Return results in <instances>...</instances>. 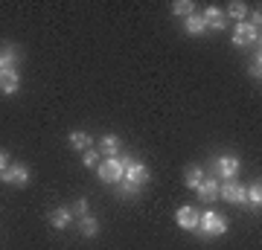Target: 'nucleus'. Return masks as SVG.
<instances>
[{"instance_id": "1", "label": "nucleus", "mask_w": 262, "mask_h": 250, "mask_svg": "<svg viewBox=\"0 0 262 250\" xmlns=\"http://www.w3.org/2000/svg\"><path fill=\"white\" fill-rule=\"evenodd\" d=\"M225 230H227V218L222 213L207 210V213L198 215V233H201L204 239H215V236H222Z\"/></svg>"}, {"instance_id": "2", "label": "nucleus", "mask_w": 262, "mask_h": 250, "mask_svg": "<svg viewBox=\"0 0 262 250\" xmlns=\"http://www.w3.org/2000/svg\"><path fill=\"white\" fill-rule=\"evenodd\" d=\"M122 166H125V175H122V180H128V184L134 186H146L149 184V166H143V163H137V160H131L128 154H122Z\"/></svg>"}, {"instance_id": "3", "label": "nucleus", "mask_w": 262, "mask_h": 250, "mask_svg": "<svg viewBox=\"0 0 262 250\" xmlns=\"http://www.w3.org/2000/svg\"><path fill=\"white\" fill-rule=\"evenodd\" d=\"M96 175L102 184H120L122 175H125V166H122L120 157H105L99 166H96Z\"/></svg>"}, {"instance_id": "4", "label": "nucleus", "mask_w": 262, "mask_h": 250, "mask_svg": "<svg viewBox=\"0 0 262 250\" xmlns=\"http://www.w3.org/2000/svg\"><path fill=\"white\" fill-rule=\"evenodd\" d=\"M239 169H242V163H239V157H233V154H222V157H215V177H222V180H233L236 175H239Z\"/></svg>"}, {"instance_id": "5", "label": "nucleus", "mask_w": 262, "mask_h": 250, "mask_svg": "<svg viewBox=\"0 0 262 250\" xmlns=\"http://www.w3.org/2000/svg\"><path fill=\"white\" fill-rule=\"evenodd\" d=\"M233 44H236V47H251V44H256V47H259V29H253L251 24H248V20H242V24H236Z\"/></svg>"}, {"instance_id": "6", "label": "nucleus", "mask_w": 262, "mask_h": 250, "mask_svg": "<svg viewBox=\"0 0 262 250\" xmlns=\"http://www.w3.org/2000/svg\"><path fill=\"white\" fill-rule=\"evenodd\" d=\"M0 180H6L9 186H27L29 184V169L27 166H9L0 172Z\"/></svg>"}, {"instance_id": "7", "label": "nucleus", "mask_w": 262, "mask_h": 250, "mask_svg": "<svg viewBox=\"0 0 262 250\" xmlns=\"http://www.w3.org/2000/svg\"><path fill=\"white\" fill-rule=\"evenodd\" d=\"M195 195H198L201 204H213L215 198H219V180H215V177H204L201 186L195 189Z\"/></svg>"}, {"instance_id": "8", "label": "nucleus", "mask_w": 262, "mask_h": 250, "mask_svg": "<svg viewBox=\"0 0 262 250\" xmlns=\"http://www.w3.org/2000/svg\"><path fill=\"white\" fill-rule=\"evenodd\" d=\"M204 18V27L215 29V32H222V29L227 27V18H225V12L219 9V6H207V12L201 15Z\"/></svg>"}, {"instance_id": "9", "label": "nucleus", "mask_w": 262, "mask_h": 250, "mask_svg": "<svg viewBox=\"0 0 262 250\" xmlns=\"http://www.w3.org/2000/svg\"><path fill=\"white\" fill-rule=\"evenodd\" d=\"M20 61V53L15 44H3L0 47V70H15V64Z\"/></svg>"}, {"instance_id": "10", "label": "nucleus", "mask_w": 262, "mask_h": 250, "mask_svg": "<svg viewBox=\"0 0 262 250\" xmlns=\"http://www.w3.org/2000/svg\"><path fill=\"white\" fill-rule=\"evenodd\" d=\"M175 221H178V227H184V230H198V210L181 207L178 213H175Z\"/></svg>"}, {"instance_id": "11", "label": "nucleus", "mask_w": 262, "mask_h": 250, "mask_svg": "<svg viewBox=\"0 0 262 250\" xmlns=\"http://www.w3.org/2000/svg\"><path fill=\"white\" fill-rule=\"evenodd\" d=\"M18 84H20L18 70H0V93L12 96V93L18 90Z\"/></svg>"}, {"instance_id": "12", "label": "nucleus", "mask_w": 262, "mask_h": 250, "mask_svg": "<svg viewBox=\"0 0 262 250\" xmlns=\"http://www.w3.org/2000/svg\"><path fill=\"white\" fill-rule=\"evenodd\" d=\"M120 137L117 134H105L102 140H99V154H105V157H117V151H120Z\"/></svg>"}, {"instance_id": "13", "label": "nucleus", "mask_w": 262, "mask_h": 250, "mask_svg": "<svg viewBox=\"0 0 262 250\" xmlns=\"http://www.w3.org/2000/svg\"><path fill=\"white\" fill-rule=\"evenodd\" d=\"M70 221H73V213H70L67 207H58V210H53V213H50V224H53L56 230L70 227Z\"/></svg>"}, {"instance_id": "14", "label": "nucleus", "mask_w": 262, "mask_h": 250, "mask_svg": "<svg viewBox=\"0 0 262 250\" xmlns=\"http://www.w3.org/2000/svg\"><path fill=\"white\" fill-rule=\"evenodd\" d=\"M70 146L79 148V151H88V148L94 146V137L88 131H70Z\"/></svg>"}, {"instance_id": "15", "label": "nucleus", "mask_w": 262, "mask_h": 250, "mask_svg": "<svg viewBox=\"0 0 262 250\" xmlns=\"http://www.w3.org/2000/svg\"><path fill=\"white\" fill-rule=\"evenodd\" d=\"M79 233H82L84 239H94L96 233H99V221H96L94 215H82L79 218Z\"/></svg>"}, {"instance_id": "16", "label": "nucleus", "mask_w": 262, "mask_h": 250, "mask_svg": "<svg viewBox=\"0 0 262 250\" xmlns=\"http://www.w3.org/2000/svg\"><path fill=\"white\" fill-rule=\"evenodd\" d=\"M204 177H207V175H204V169H201V166H189L187 172H184V184H187L189 189H198Z\"/></svg>"}, {"instance_id": "17", "label": "nucleus", "mask_w": 262, "mask_h": 250, "mask_svg": "<svg viewBox=\"0 0 262 250\" xmlns=\"http://www.w3.org/2000/svg\"><path fill=\"white\" fill-rule=\"evenodd\" d=\"M184 29H187L189 35H204V18L201 15H189L187 20H184Z\"/></svg>"}, {"instance_id": "18", "label": "nucleus", "mask_w": 262, "mask_h": 250, "mask_svg": "<svg viewBox=\"0 0 262 250\" xmlns=\"http://www.w3.org/2000/svg\"><path fill=\"white\" fill-rule=\"evenodd\" d=\"M114 186H117V195L125 198V201H128V198H137L140 189H143V186H134V184H128V180H120V184H114Z\"/></svg>"}, {"instance_id": "19", "label": "nucleus", "mask_w": 262, "mask_h": 250, "mask_svg": "<svg viewBox=\"0 0 262 250\" xmlns=\"http://www.w3.org/2000/svg\"><path fill=\"white\" fill-rule=\"evenodd\" d=\"M227 18H233L236 24H242V20L248 18V6H245V3H239V0H236V3H230V6H227Z\"/></svg>"}, {"instance_id": "20", "label": "nucleus", "mask_w": 262, "mask_h": 250, "mask_svg": "<svg viewBox=\"0 0 262 250\" xmlns=\"http://www.w3.org/2000/svg\"><path fill=\"white\" fill-rule=\"evenodd\" d=\"M172 12L181 15V18H189V15H195V6H192L189 0H175V3H172Z\"/></svg>"}, {"instance_id": "21", "label": "nucleus", "mask_w": 262, "mask_h": 250, "mask_svg": "<svg viewBox=\"0 0 262 250\" xmlns=\"http://www.w3.org/2000/svg\"><path fill=\"white\" fill-rule=\"evenodd\" d=\"M248 73H251V79H256V82H259V76H262V56H259V50H256V56L251 58V67H248Z\"/></svg>"}, {"instance_id": "22", "label": "nucleus", "mask_w": 262, "mask_h": 250, "mask_svg": "<svg viewBox=\"0 0 262 250\" xmlns=\"http://www.w3.org/2000/svg\"><path fill=\"white\" fill-rule=\"evenodd\" d=\"M82 163L88 169H94V166H99V163H102V160H99V151H94V148H88V151H84L82 154Z\"/></svg>"}, {"instance_id": "23", "label": "nucleus", "mask_w": 262, "mask_h": 250, "mask_svg": "<svg viewBox=\"0 0 262 250\" xmlns=\"http://www.w3.org/2000/svg\"><path fill=\"white\" fill-rule=\"evenodd\" d=\"M73 215H79V218H82V215H88V198H79V201H76Z\"/></svg>"}, {"instance_id": "24", "label": "nucleus", "mask_w": 262, "mask_h": 250, "mask_svg": "<svg viewBox=\"0 0 262 250\" xmlns=\"http://www.w3.org/2000/svg\"><path fill=\"white\" fill-rule=\"evenodd\" d=\"M3 169H9V154L0 148V172H3Z\"/></svg>"}]
</instances>
